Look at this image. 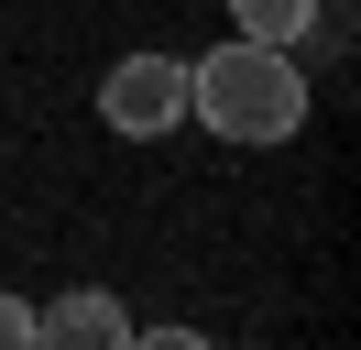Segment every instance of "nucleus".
Returning <instances> with one entry per match:
<instances>
[{"mask_svg":"<svg viewBox=\"0 0 361 350\" xmlns=\"http://www.w3.org/2000/svg\"><path fill=\"white\" fill-rule=\"evenodd\" d=\"M186 121H208L219 143H295L307 131V66L285 44H241L230 33L208 66H186Z\"/></svg>","mask_w":361,"mask_h":350,"instance_id":"1","label":"nucleus"},{"mask_svg":"<svg viewBox=\"0 0 361 350\" xmlns=\"http://www.w3.org/2000/svg\"><path fill=\"white\" fill-rule=\"evenodd\" d=\"M99 121H110L121 143L176 131V121H186V55H121L110 77H99Z\"/></svg>","mask_w":361,"mask_h":350,"instance_id":"2","label":"nucleus"},{"mask_svg":"<svg viewBox=\"0 0 361 350\" xmlns=\"http://www.w3.org/2000/svg\"><path fill=\"white\" fill-rule=\"evenodd\" d=\"M33 350H132V318H121V296L77 284V296L33 306Z\"/></svg>","mask_w":361,"mask_h":350,"instance_id":"3","label":"nucleus"},{"mask_svg":"<svg viewBox=\"0 0 361 350\" xmlns=\"http://www.w3.org/2000/svg\"><path fill=\"white\" fill-rule=\"evenodd\" d=\"M230 22H241V44H307L317 33V0H230Z\"/></svg>","mask_w":361,"mask_h":350,"instance_id":"4","label":"nucleus"},{"mask_svg":"<svg viewBox=\"0 0 361 350\" xmlns=\"http://www.w3.org/2000/svg\"><path fill=\"white\" fill-rule=\"evenodd\" d=\"M0 350H33V306L23 296H0Z\"/></svg>","mask_w":361,"mask_h":350,"instance_id":"5","label":"nucleus"},{"mask_svg":"<svg viewBox=\"0 0 361 350\" xmlns=\"http://www.w3.org/2000/svg\"><path fill=\"white\" fill-rule=\"evenodd\" d=\"M132 350H208L197 328H132Z\"/></svg>","mask_w":361,"mask_h":350,"instance_id":"6","label":"nucleus"},{"mask_svg":"<svg viewBox=\"0 0 361 350\" xmlns=\"http://www.w3.org/2000/svg\"><path fill=\"white\" fill-rule=\"evenodd\" d=\"M317 11H339V0H317Z\"/></svg>","mask_w":361,"mask_h":350,"instance_id":"7","label":"nucleus"}]
</instances>
